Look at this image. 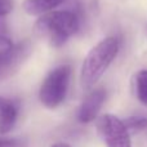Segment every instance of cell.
<instances>
[{
	"mask_svg": "<svg viewBox=\"0 0 147 147\" xmlns=\"http://www.w3.org/2000/svg\"><path fill=\"white\" fill-rule=\"evenodd\" d=\"M80 16L75 10H53L38 18L34 32L53 48L62 47L80 27Z\"/></svg>",
	"mask_w": 147,
	"mask_h": 147,
	"instance_id": "obj_1",
	"label": "cell"
},
{
	"mask_svg": "<svg viewBox=\"0 0 147 147\" xmlns=\"http://www.w3.org/2000/svg\"><path fill=\"white\" fill-rule=\"evenodd\" d=\"M120 52V40L107 36L97 43L84 58L80 70V83L86 90L92 89L109 70Z\"/></svg>",
	"mask_w": 147,
	"mask_h": 147,
	"instance_id": "obj_2",
	"label": "cell"
},
{
	"mask_svg": "<svg viewBox=\"0 0 147 147\" xmlns=\"http://www.w3.org/2000/svg\"><path fill=\"white\" fill-rule=\"evenodd\" d=\"M71 79V66L59 65L45 76L39 89L41 105L49 110L57 109L66 99Z\"/></svg>",
	"mask_w": 147,
	"mask_h": 147,
	"instance_id": "obj_3",
	"label": "cell"
},
{
	"mask_svg": "<svg viewBox=\"0 0 147 147\" xmlns=\"http://www.w3.org/2000/svg\"><path fill=\"white\" fill-rule=\"evenodd\" d=\"M97 132L107 147H132L130 133L124 121L112 114L97 117Z\"/></svg>",
	"mask_w": 147,
	"mask_h": 147,
	"instance_id": "obj_4",
	"label": "cell"
},
{
	"mask_svg": "<svg viewBox=\"0 0 147 147\" xmlns=\"http://www.w3.org/2000/svg\"><path fill=\"white\" fill-rule=\"evenodd\" d=\"M30 41H21L18 44H14L13 49L8 54L0 57V80L12 76L30 56Z\"/></svg>",
	"mask_w": 147,
	"mask_h": 147,
	"instance_id": "obj_5",
	"label": "cell"
},
{
	"mask_svg": "<svg viewBox=\"0 0 147 147\" xmlns=\"http://www.w3.org/2000/svg\"><path fill=\"white\" fill-rule=\"evenodd\" d=\"M106 99V92L102 88H97L90 90L83 99L78 111V120L83 124L92 123L98 117L102 106Z\"/></svg>",
	"mask_w": 147,
	"mask_h": 147,
	"instance_id": "obj_6",
	"label": "cell"
},
{
	"mask_svg": "<svg viewBox=\"0 0 147 147\" xmlns=\"http://www.w3.org/2000/svg\"><path fill=\"white\" fill-rule=\"evenodd\" d=\"M20 114V103L16 99L0 97V134H8L14 128Z\"/></svg>",
	"mask_w": 147,
	"mask_h": 147,
	"instance_id": "obj_7",
	"label": "cell"
},
{
	"mask_svg": "<svg viewBox=\"0 0 147 147\" xmlns=\"http://www.w3.org/2000/svg\"><path fill=\"white\" fill-rule=\"evenodd\" d=\"M66 1L67 0H25L22 7L28 16H43L53 12Z\"/></svg>",
	"mask_w": 147,
	"mask_h": 147,
	"instance_id": "obj_8",
	"label": "cell"
},
{
	"mask_svg": "<svg viewBox=\"0 0 147 147\" xmlns=\"http://www.w3.org/2000/svg\"><path fill=\"white\" fill-rule=\"evenodd\" d=\"M133 86L137 99L147 107V70H140L133 76Z\"/></svg>",
	"mask_w": 147,
	"mask_h": 147,
	"instance_id": "obj_9",
	"label": "cell"
},
{
	"mask_svg": "<svg viewBox=\"0 0 147 147\" xmlns=\"http://www.w3.org/2000/svg\"><path fill=\"white\" fill-rule=\"evenodd\" d=\"M123 121L129 133H140L147 129V116H129Z\"/></svg>",
	"mask_w": 147,
	"mask_h": 147,
	"instance_id": "obj_10",
	"label": "cell"
},
{
	"mask_svg": "<svg viewBox=\"0 0 147 147\" xmlns=\"http://www.w3.org/2000/svg\"><path fill=\"white\" fill-rule=\"evenodd\" d=\"M0 147H28V141L22 137H3L0 136Z\"/></svg>",
	"mask_w": 147,
	"mask_h": 147,
	"instance_id": "obj_11",
	"label": "cell"
},
{
	"mask_svg": "<svg viewBox=\"0 0 147 147\" xmlns=\"http://www.w3.org/2000/svg\"><path fill=\"white\" fill-rule=\"evenodd\" d=\"M14 47V43L12 41V39L5 34H0V57L8 54Z\"/></svg>",
	"mask_w": 147,
	"mask_h": 147,
	"instance_id": "obj_12",
	"label": "cell"
},
{
	"mask_svg": "<svg viewBox=\"0 0 147 147\" xmlns=\"http://www.w3.org/2000/svg\"><path fill=\"white\" fill-rule=\"evenodd\" d=\"M13 9L12 0H0V17L9 14Z\"/></svg>",
	"mask_w": 147,
	"mask_h": 147,
	"instance_id": "obj_13",
	"label": "cell"
},
{
	"mask_svg": "<svg viewBox=\"0 0 147 147\" xmlns=\"http://www.w3.org/2000/svg\"><path fill=\"white\" fill-rule=\"evenodd\" d=\"M49 147H71V146L66 142H57V143H53V145L49 146Z\"/></svg>",
	"mask_w": 147,
	"mask_h": 147,
	"instance_id": "obj_14",
	"label": "cell"
}]
</instances>
